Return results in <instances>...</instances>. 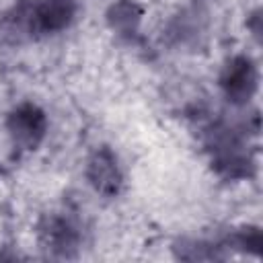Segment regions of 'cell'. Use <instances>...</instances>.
I'll return each mask as SVG.
<instances>
[{
  "label": "cell",
  "mask_w": 263,
  "mask_h": 263,
  "mask_svg": "<svg viewBox=\"0 0 263 263\" xmlns=\"http://www.w3.org/2000/svg\"><path fill=\"white\" fill-rule=\"evenodd\" d=\"M8 132L14 140V144L23 146V148H35L41 138L45 136V113L31 103H25L21 107H16L10 115H8Z\"/></svg>",
  "instance_id": "1"
},
{
  "label": "cell",
  "mask_w": 263,
  "mask_h": 263,
  "mask_svg": "<svg viewBox=\"0 0 263 263\" xmlns=\"http://www.w3.org/2000/svg\"><path fill=\"white\" fill-rule=\"evenodd\" d=\"M257 86V70L249 58H234L224 74H222V88L232 103H245L251 99Z\"/></svg>",
  "instance_id": "2"
},
{
  "label": "cell",
  "mask_w": 263,
  "mask_h": 263,
  "mask_svg": "<svg viewBox=\"0 0 263 263\" xmlns=\"http://www.w3.org/2000/svg\"><path fill=\"white\" fill-rule=\"evenodd\" d=\"M29 27L35 33H55L70 25L74 16L72 0H43L29 10Z\"/></svg>",
  "instance_id": "3"
},
{
  "label": "cell",
  "mask_w": 263,
  "mask_h": 263,
  "mask_svg": "<svg viewBox=\"0 0 263 263\" xmlns=\"http://www.w3.org/2000/svg\"><path fill=\"white\" fill-rule=\"evenodd\" d=\"M92 187L103 195H115L121 187V171L117 166V158L109 148H101L88 162L86 171Z\"/></svg>",
  "instance_id": "4"
},
{
  "label": "cell",
  "mask_w": 263,
  "mask_h": 263,
  "mask_svg": "<svg viewBox=\"0 0 263 263\" xmlns=\"http://www.w3.org/2000/svg\"><path fill=\"white\" fill-rule=\"evenodd\" d=\"M45 238H47V245L58 251V253H64L68 249H72L76 245V230L66 222V220H60V218H53L49 220L47 228L43 230Z\"/></svg>",
  "instance_id": "5"
},
{
  "label": "cell",
  "mask_w": 263,
  "mask_h": 263,
  "mask_svg": "<svg viewBox=\"0 0 263 263\" xmlns=\"http://www.w3.org/2000/svg\"><path fill=\"white\" fill-rule=\"evenodd\" d=\"M109 21L119 31H134L140 21V8L129 0L117 2L109 12Z\"/></svg>",
  "instance_id": "6"
}]
</instances>
